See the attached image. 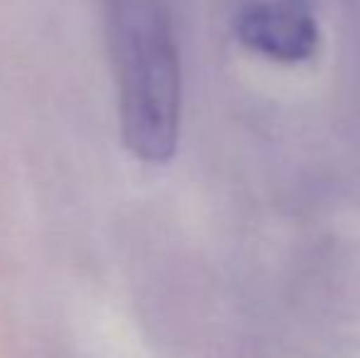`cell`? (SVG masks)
I'll list each match as a JSON object with an SVG mask.
<instances>
[{
  "mask_svg": "<svg viewBox=\"0 0 360 358\" xmlns=\"http://www.w3.org/2000/svg\"><path fill=\"white\" fill-rule=\"evenodd\" d=\"M108 42L125 148L143 162H169L179 145L181 67L167 0H108Z\"/></svg>",
  "mask_w": 360,
  "mask_h": 358,
  "instance_id": "1",
  "label": "cell"
},
{
  "mask_svg": "<svg viewBox=\"0 0 360 358\" xmlns=\"http://www.w3.org/2000/svg\"><path fill=\"white\" fill-rule=\"evenodd\" d=\"M238 39L248 49L282 64L304 62L319 49V27L309 13L285 3L245 5L236 18Z\"/></svg>",
  "mask_w": 360,
  "mask_h": 358,
  "instance_id": "2",
  "label": "cell"
}]
</instances>
